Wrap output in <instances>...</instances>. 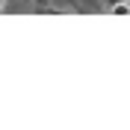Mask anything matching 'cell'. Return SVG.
Masks as SVG:
<instances>
[{
    "instance_id": "6da1fadb",
    "label": "cell",
    "mask_w": 130,
    "mask_h": 130,
    "mask_svg": "<svg viewBox=\"0 0 130 130\" xmlns=\"http://www.w3.org/2000/svg\"><path fill=\"white\" fill-rule=\"evenodd\" d=\"M36 3H39V6H47V0H36Z\"/></svg>"
},
{
    "instance_id": "7a4b0ae2",
    "label": "cell",
    "mask_w": 130,
    "mask_h": 130,
    "mask_svg": "<svg viewBox=\"0 0 130 130\" xmlns=\"http://www.w3.org/2000/svg\"><path fill=\"white\" fill-rule=\"evenodd\" d=\"M0 9H3V0H0Z\"/></svg>"
}]
</instances>
